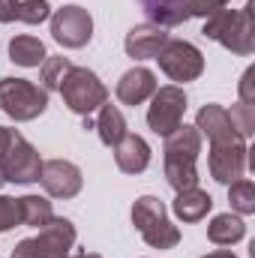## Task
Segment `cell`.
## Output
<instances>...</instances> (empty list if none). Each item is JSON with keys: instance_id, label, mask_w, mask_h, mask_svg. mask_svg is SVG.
Returning <instances> with one entry per match:
<instances>
[{"instance_id": "cell-34", "label": "cell", "mask_w": 255, "mask_h": 258, "mask_svg": "<svg viewBox=\"0 0 255 258\" xmlns=\"http://www.w3.org/2000/svg\"><path fill=\"white\" fill-rule=\"evenodd\" d=\"M6 183V171H3V162H0V186Z\"/></svg>"}, {"instance_id": "cell-17", "label": "cell", "mask_w": 255, "mask_h": 258, "mask_svg": "<svg viewBox=\"0 0 255 258\" xmlns=\"http://www.w3.org/2000/svg\"><path fill=\"white\" fill-rule=\"evenodd\" d=\"M171 210H174V216L180 222H201L213 210V198H210V192L192 186V189L177 192V198L171 201Z\"/></svg>"}, {"instance_id": "cell-30", "label": "cell", "mask_w": 255, "mask_h": 258, "mask_svg": "<svg viewBox=\"0 0 255 258\" xmlns=\"http://www.w3.org/2000/svg\"><path fill=\"white\" fill-rule=\"evenodd\" d=\"M15 135H18V129L0 126V162H3V156H6V150H9V144H12Z\"/></svg>"}, {"instance_id": "cell-7", "label": "cell", "mask_w": 255, "mask_h": 258, "mask_svg": "<svg viewBox=\"0 0 255 258\" xmlns=\"http://www.w3.org/2000/svg\"><path fill=\"white\" fill-rule=\"evenodd\" d=\"M51 36L63 48H84L93 39V15L78 3L54 9L51 12Z\"/></svg>"}, {"instance_id": "cell-18", "label": "cell", "mask_w": 255, "mask_h": 258, "mask_svg": "<svg viewBox=\"0 0 255 258\" xmlns=\"http://www.w3.org/2000/svg\"><path fill=\"white\" fill-rule=\"evenodd\" d=\"M207 237H210V243H216V246H234V243H240V240L246 237V222H243L237 213H219V216L210 219Z\"/></svg>"}, {"instance_id": "cell-19", "label": "cell", "mask_w": 255, "mask_h": 258, "mask_svg": "<svg viewBox=\"0 0 255 258\" xmlns=\"http://www.w3.org/2000/svg\"><path fill=\"white\" fill-rule=\"evenodd\" d=\"M93 129H96V135H99V141L105 144V147H114L123 135H126V117L120 114V108L117 105H111V102H105L99 111H96V120H93Z\"/></svg>"}, {"instance_id": "cell-31", "label": "cell", "mask_w": 255, "mask_h": 258, "mask_svg": "<svg viewBox=\"0 0 255 258\" xmlns=\"http://www.w3.org/2000/svg\"><path fill=\"white\" fill-rule=\"evenodd\" d=\"M9 21H15V15H12V0H0V24H9Z\"/></svg>"}, {"instance_id": "cell-8", "label": "cell", "mask_w": 255, "mask_h": 258, "mask_svg": "<svg viewBox=\"0 0 255 258\" xmlns=\"http://www.w3.org/2000/svg\"><path fill=\"white\" fill-rule=\"evenodd\" d=\"M249 165V147L243 138H231V141H219V144H210V156H207V168H210V177L222 186L234 183L243 177Z\"/></svg>"}, {"instance_id": "cell-32", "label": "cell", "mask_w": 255, "mask_h": 258, "mask_svg": "<svg viewBox=\"0 0 255 258\" xmlns=\"http://www.w3.org/2000/svg\"><path fill=\"white\" fill-rule=\"evenodd\" d=\"M201 258H237L231 249H216V252H207V255H201Z\"/></svg>"}, {"instance_id": "cell-12", "label": "cell", "mask_w": 255, "mask_h": 258, "mask_svg": "<svg viewBox=\"0 0 255 258\" xmlns=\"http://www.w3.org/2000/svg\"><path fill=\"white\" fill-rule=\"evenodd\" d=\"M156 87H159V81H156V75H153L147 66H132V69H126V72L120 75L114 93H117V99H120L123 105H132V108H135V105L147 102V99L156 93Z\"/></svg>"}, {"instance_id": "cell-22", "label": "cell", "mask_w": 255, "mask_h": 258, "mask_svg": "<svg viewBox=\"0 0 255 258\" xmlns=\"http://www.w3.org/2000/svg\"><path fill=\"white\" fill-rule=\"evenodd\" d=\"M12 15L21 24H42L51 18V3L48 0H12Z\"/></svg>"}, {"instance_id": "cell-6", "label": "cell", "mask_w": 255, "mask_h": 258, "mask_svg": "<svg viewBox=\"0 0 255 258\" xmlns=\"http://www.w3.org/2000/svg\"><path fill=\"white\" fill-rule=\"evenodd\" d=\"M153 60H159V69L171 81H180V84L201 78L204 72V54L186 39H168Z\"/></svg>"}, {"instance_id": "cell-23", "label": "cell", "mask_w": 255, "mask_h": 258, "mask_svg": "<svg viewBox=\"0 0 255 258\" xmlns=\"http://www.w3.org/2000/svg\"><path fill=\"white\" fill-rule=\"evenodd\" d=\"M228 201H231V210H234L237 216L255 213V183L246 180V177L228 183Z\"/></svg>"}, {"instance_id": "cell-11", "label": "cell", "mask_w": 255, "mask_h": 258, "mask_svg": "<svg viewBox=\"0 0 255 258\" xmlns=\"http://www.w3.org/2000/svg\"><path fill=\"white\" fill-rule=\"evenodd\" d=\"M168 39H171V36H168L165 27L144 21V24H135L126 33L123 48H126V54L132 60H153V57L159 54V48H162Z\"/></svg>"}, {"instance_id": "cell-1", "label": "cell", "mask_w": 255, "mask_h": 258, "mask_svg": "<svg viewBox=\"0 0 255 258\" xmlns=\"http://www.w3.org/2000/svg\"><path fill=\"white\" fill-rule=\"evenodd\" d=\"M207 39L219 42L222 48H228L231 54L249 57L255 51V27H252V3H246L243 9H216L213 15L204 18V30Z\"/></svg>"}, {"instance_id": "cell-2", "label": "cell", "mask_w": 255, "mask_h": 258, "mask_svg": "<svg viewBox=\"0 0 255 258\" xmlns=\"http://www.w3.org/2000/svg\"><path fill=\"white\" fill-rule=\"evenodd\" d=\"M60 96H63L66 108L78 117H90L93 111H99L108 102V87L99 81V75L87 66H72L60 81Z\"/></svg>"}, {"instance_id": "cell-28", "label": "cell", "mask_w": 255, "mask_h": 258, "mask_svg": "<svg viewBox=\"0 0 255 258\" xmlns=\"http://www.w3.org/2000/svg\"><path fill=\"white\" fill-rule=\"evenodd\" d=\"M225 6H228V0H192V18H207Z\"/></svg>"}, {"instance_id": "cell-15", "label": "cell", "mask_w": 255, "mask_h": 258, "mask_svg": "<svg viewBox=\"0 0 255 258\" xmlns=\"http://www.w3.org/2000/svg\"><path fill=\"white\" fill-rule=\"evenodd\" d=\"M201 153V132L195 126H180L174 129L171 135H165V162H186L195 165Z\"/></svg>"}, {"instance_id": "cell-16", "label": "cell", "mask_w": 255, "mask_h": 258, "mask_svg": "<svg viewBox=\"0 0 255 258\" xmlns=\"http://www.w3.org/2000/svg\"><path fill=\"white\" fill-rule=\"evenodd\" d=\"M138 3L147 12L150 24H159L165 30L192 18V0H138Z\"/></svg>"}, {"instance_id": "cell-13", "label": "cell", "mask_w": 255, "mask_h": 258, "mask_svg": "<svg viewBox=\"0 0 255 258\" xmlns=\"http://www.w3.org/2000/svg\"><path fill=\"white\" fill-rule=\"evenodd\" d=\"M150 144L141 138V135H135V132H126L117 144H114V162H117V168L123 171V174H141V171H147V165H150Z\"/></svg>"}, {"instance_id": "cell-9", "label": "cell", "mask_w": 255, "mask_h": 258, "mask_svg": "<svg viewBox=\"0 0 255 258\" xmlns=\"http://www.w3.org/2000/svg\"><path fill=\"white\" fill-rule=\"evenodd\" d=\"M3 171H6V183H36L39 171H42V156L39 150L18 132L3 156Z\"/></svg>"}, {"instance_id": "cell-14", "label": "cell", "mask_w": 255, "mask_h": 258, "mask_svg": "<svg viewBox=\"0 0 255 258\" xmlns=\"http://www.w3.org/2000/svg\"><path fill=\"white\" fill-rule=\"evenodd\" d=\"M195 129L201 135H207L210 144H219V141H231V138H240L234 129H231V120H228V108L216 105V102H207L198 108V117H195Z\"/></svg>"}, {"instance_id": "cell-33", "label": "cell", "mask_w": 255, "mask_h": 258, "mask_svg": "<svg viewBox=\"0 0 255 258\" xmlns=\"http://www.w3.org/2000/svg\"><path fill=\"white\" fill-rule=\"evenodd\" d=\"M66 258H102L99 252H69Z\"/></svg>"}, {"instance_id": "cell-24", "label": "cell", "mask_w": 255, "mask_h": 258, "mask_svg": "<svg viewBox=\"0 0 255 258\" xmlns=\"http://www.w3.org/2000/svg\"><path fill=\"white\" fill-rule=\"evenodd\" d=\"M165 180L174 192H183V189H192L198 186V168L195 165H186V162H165Z\"/></svg>"}, {"instance_id": "cell-27", "label": "cell", "mask_w": 255, "mask_h": 258, "mask_svg": "<svg viewBox=\"0 0 255 258\" xmlns=\"http://www.w3.org/2000/svg\"><path fill=\"white\" fill-rule=\"evenodd\" d=\"M21 225V213H18V198H9V195H0V234L3 231H12Z\"/></svg>"}, {"instance_id": "cell-10", "label": "cell", "mask_w": 255, "mask_h": 258, "mask_svg": "<svg viewBox=\"0 0 255 258\" xmlns=\"http://www.w3.org/2000/svg\"><path fill=\"white\" fill-rule=\"evenodd\" d=\"M39 183L45 195L51 198H75L84 186V174L75 162L69 159H45L42 162V171H39Z\"/></svg>"}, {"instance_id": "cell-25", "label": "cell", "mask_w": 255, "mask_h": 258, "mask_svg": "<svg viewBox=\"0 0 255 258\" xmlns=\"http://www.w3.org/2000/svg\"><path fill=\"white\" fill-rule=\"evenodd\" d=\"M42 90H57L60 87V81H63V75L72 69V60L69 57H45L42 60Z\"/></svg>"}, {"instance_id": "cell-3", "label": "cell", "mask_w": 255, "mask_h": 258, "mask_svg": "<svg viewBox=\"0 0 255 258\" xmlns=\"http://www.w3.org/2000/svg\"><path fill=\"white\" fill-rule=\"evenodd\" d=\"M75 225L66 216H54L48 225L39 228L36 237H24L15 243L12 258H66L75 246Z\"/></svg>"}, {"instance_id": "cell-21", "label": "cell", "mask_w": 255, "mask_h": 258, "mask_svg": "<svg viewBox=\"0 0 255 258\" xmlns=\"http://www.w3.org/2000/svg\"><path fill=\"white\" fill-rule=\"evenodd\" d=\"M18 213H21V225H27V228H42L54 219L51 201L45 195H21L18 198Z\"/></svg>"}, {"instance_id": "cell-5", "label": "cell", "mask_w": 255, "mask_h": 258, "mask_svg": "<svg viewBox=\"0 0 255 258\" xmlns=\"http://www.w3.org/2000/svg\"><path fill=\"white\" fill-rule=\"evenodd\" d=\"M183 114H186V93L177 84L156 87V93L150 96V108H147V126L165 138L183 123Z\"/></svg>"}, {"instance_id": "cell-4", "label": "cell", "mask_w": 255, "mask_h": 258, "mask_svg": "<svg viewBox=\"0 0 255 258\" xmlns=\"http://www.w3.org/2000/svg\"><path fill=\"white\" fill-rule=\"evenodd\" d=\"M48 108V90L36 87L27 78H3L0 81V111L15 120V123H27L36 120L39 114H45Z\"/></svg>"}, {"instance_id": "cell-29", "label": "cell", "mask_w": 255, "mask_h": 258, "mask_svg": "<svg viewBox=\"0 0 255 258\" xmlns=\"http://www.w3.org/2000/svg\"><path fill=\"white\" fill-rule=\"evenodd\" d=\"M252 78H255V69L249 66L246 72H243V78H240V102H246V105H255V93H252Z\"/></svg>"}, {"instance_id": "cell-20", "label": "cell", "mask_w": 255, "mask_h": 258, "mask_svg": "<svg viewBox=\"0 0 255 258\" xmlns=\"http://www.w3.org/2000/svg\"><path fill=\"white\" fill-rule=\"evenodd\" d=\"M48 57L42 39L30 36V33H21V36H12L9 39V60L18 66H42V60Z\"/></svg>"}, {"instance_id": "cell-26", "label": "cell", "mask_w": 255, "mask_h": 258, "mask_svg": "<svg viewBox=\"0 0 255 258\" xmlns=\"http://www.w3.org/2000/svg\"><path fill=\"white\" fill-rule=\"evenodd\" d=\"M228 120H231V129L246 141V138L255 132V108L246 105V102H234L231 111H228Z\"/></svg>"}]
</instances>
